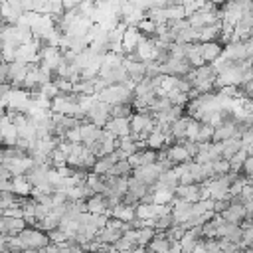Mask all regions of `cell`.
I'll return each mask as SVG.
<instances>
[{"instance_id":"cell-19","label":"cell","mask_w":253,"mask_h":253,"mask_svg":"<svg viewBox=\"0 0 253 253\" xmlns=\"http://www.w3.org/2000/svg\"><path fill=\"white\" fill-rule=\"evenodd\" d=\"M12 190H14L16 196L28 198V196H32V190H34V188L28 184V180H26L24 176H16V178H12Z\"/></svg>"},{"instance_id":"cell-12","label":"cell","mask_w":253,"mask_h":253,"mask_svg":"<svg viewBox=\"0 0 253 253\" xmlns=\"http://www.w3.org/2000/svg\"><path fill=\"white\" fill-rule=\"evenodd\" d=\"M26 227L28 225H26L24 217H6V215H2V231L0 233L10 235V237H18Z\"/></svg>"},{"instance_id":"cell-16","label":"cell","mask_w":253,"mask_h":253,"mask_svg":"<svg viewBox=\"0 0 253 253\" xmlns=\"http://www.w3.org/2000/svg\"><path fill=\"white\" fill-rule=\"evenodd\" d=\"M101 134H103V128H101V126H95V125H91V123L81 125V144L89 146V144H93L95 140H99Z\"/></svg>"},{"instance_id":"cell-26","label":"cell","mask_w":253,"mask_h":253,"mask_svg":"<svg viewBox=\"0 0 253 253\" xmlns=\"http://www.w3.org/2000/svg\"><path fill=\"white\" fill-rule=\"evenodd\" d=\"M247 158H245V162H243V168H241V172L251 180L253 178V148H247Z\"/></svg>"},{"instance_id":"cell-5","label":"cell","mask_w":253,"mask_h":253,"mask_svg":"<svg viewBox=\"0 0 253 253\" xmlns=\"http://www.w3.org/2000/svg\"><path fill=\"white\" fill-rule=\"evenodd\" d=\"M160 170H158V166L156 164H150V166H142V168H134L132 170V178H136V180H140L144 186H148V188H154L156 184H158V180H160Z\"/></svg>"},{"instance_id":"cell-11","label":"cell","mask_w":253,"mask_h":253,"mask_svg":"<svg viewBox=\"0 0 253 253\" xmlns=\"http://www.w3.org/2000/svg\"><path fill=\"white\" fill-rule=\"evenodd\" d=\"M111 210V204L107 200L105 194H93L89 200H87V213H93V215H101Z\"/></svg>"},{"instance_id":"cell-29","label":"cell","mask_w":253,"mask_h":253,"mask_svg":"<svg viewBox=\"0 0 253 253\" xmlns=\"http://www.w3.org/2000/svg\"><path fill=\"white\" fill-rule=\"evenodd\" d=\"M2 215H4V208L0 206V217H2Z\"/></svg>"},{"instance_id":"cell-15","label":"cell","mask_w":253,"mask_h":253,"mask_svg":"<svg viewBox=\"0 0 253 253\" xmlns=\"http://www.w3.org/2000/svg\"><path fill=\"white\" fill-rule=\"evenodd\" d=\"M125 233L121 231V229H115V227H103L99 233H97V237H95V241L97 243H101V245H115L121 237H123Z\"/></svg>"},{"instance_id":"cell-3","label":"cell","mask_w":253,"mask_h":253,"mask_svg":"<svg viewBox=\"0 0 253 253\" xmlns=\"http://www.w3.org/2000/svg\"><path fill=\"white\" fill-rule=\"evenodd\" d=\"M49 172H51V166H47V164H34L24 174V178L28 180V184L32 188H40V186H43V184L49 182Z\"/></svg>"},{"instance_id":"cell-2","label":"cell","mask_w":253,"mask_h":253,"mask_svg":"<svg viewBox=\"0 0 253 253\" xmlns=\"http://www.w3.org/2000/svg\"><path fill=\"white\" fill-rule=\"evenodd\" d=\"M111 121V105L95 99L93 105L85 111V123H91L95 126H101L105 128V125Z\"/></svg>"},{"instance_id":"cell-21","label":"cell","mask_w":253,"mask_h":253,"mask_svg":"<svg viewBox=\"0 0 253 253\" xmlns=\"http://www.w3.org/2000/svg\"><path fill=\"white\" fill-rule=\"evenodd\" d=\"M109 174L115 176V178H130V174H132V166H130L128 160H119V162L111 168Z\"/></svg>"},{"instance_id":"cell-6","label":"cell","mask_w":253,"mask_h":253,"mask_svg":"<svg viewBox=\"0 0 253 253\" xmlns=\"http://www.w3.org/2000/svg\"><path fill=\"white\" fill-rule=\"evenodd\" d=\"M198 51L204 59V63H213L223 55V47L219 42H204V43H196Z\"/></svg>"},{"instance_id":"cell-9","label":"cell","mask_w":253,"mask_h":253,"mask_svg":"<svg viewBox=\"0 0 253 253\" xmlns=\"http://www.w3.org/2000/svg\"><path fill=\"white\" fill-rule=\"evenodd\" d=\"M105 130L111 132L115 138H125L130 134V119H111L105 125Z\"/></svg>"},{"instance_id":"cell-18","label":"cell","mask_w":253,"mask_h":253,"mask_svg":"<svg viewBox=\"0 0 253 253\" xmlns=\"http://www.w3.org/2000/svg\"><path fill=\"white\" fill-rule=\"evenodd\" d=\"M200 243H202V239H200V237H196L194 233L186 231V233H184V237L178 241V247H180V251H182V253H196V251H198V247H200Z\"/></svg>"},{"instance_id":"cell-31","label":"cell","mask_w":253,"mask_h":253,"mask_svg":"<svg viewBox=\"0 0 253 253\" xmlns=\"http://www.w3.org/2000/svg\"><path fill=\"white\" fill-rule=\"evenodd\" d=\"M251 117H253V115H251Z\"/></svg>"},{"instance_id":"cell-24","label":"cell","mask_w":253,"mask_h":253,"mask_svg":"<svg viewBox=\"0 0 253 253\" xmlns=\"http://www.w3.org/2000/svg\"><path fill=\"white\" fill-rule=\"evenodd\" d=\"M154 235H156V229L154 227H142L140 231H138V241H136V247H146L152 239H154Z\"/></svg>"},{"instance_id":"cell-30","label":"cell","mask_w":253,"mask_h":253,"mask_svg":"<svg viewBox=\"0 0 253 253\" xmlns=\"http://www.w3.org/2000/svg\"><path fill=\"white\" fill-rule=\"evenodd\" d=\"M0 24H4V22H2V14H0Z\"/></svg>"},{"instance_id":"cell-13","label":"cell","mask_w":253,"mask_h":253,"mask_svg":"<svg viewBox=\"0 0 253 253\" xmlns=\"http://www.w3.org/2000/svg\"><path fill=\"white\" fill-rule=\"evenodd\" d=\"M109 217H115L119 221H125V223H130L134 217H136V206H126V204H119L115 208H111L107 211Z\"/></svg>"},{"instance_id":"cell-14","label":"cell","mask_w":253,"mask_h":253,"mask_svg":"<svg viewBox=\"0 0 253 253\" xmlns=\"http://www.w3.org/2000/svg\"><path fill=\"white\" fill-rule=\"evenodd\" d=\"M140 40H142V36H140V32H138L136 28H126L125 34H123V45H121L123 55L132 53V51L136 49V45H138Z\"/></svg>"},{"instance_id":"cell-23","label":"cell","mask_w":253,"mask_h":253,"mask_svg":"<svg viewBox=\"0 0 253 253\" xmlns=\"http://www.w3.org/2000/svg\"><path fill=\"white\" fill-rule=\"evenodd\" d=\"M194 215H206V213H213V200H200L192 206Z\"/></svg>"},{"instance_id":"cell-4","label":"cell","mask_w":253,"mask_h":253,"mask_svg":"<svg viewBox=\"0 0 253 253\" xmlns=\"http://www.w3.org/2000/svg\"><path fill=\"white\" fill-rule=\"evenodd\" d=\"M28 71H30V65L28 63H22V61L8 63V83L12 85V89H22L24 87V81L28 77Z\"/></svg>"},{"instance_id":"cell-22","label":"cell","mask_w":253,"mask_h":253,"mask_svg":"<svg viewBox=\"0 0 253 253\" xmlns=\"http://www.w3.org/2000/svg\"><path fill=\"white\" fill-rule=\"evenodd\" d=\"M134 109L130 105H115L111 107V119H130Z\"/></svg>"},{"instance_id":"cell-1","label":"cell","mask_w":253,"mask_h":253,"mask_svg":"<svg viewBox=\"0 0 253 253\" xmlns=\"http://www.w3.org/2000/svg\"><path fill=\"white\" fill-rule=\"evenodd\" d=\"M18 239H20L24 251H42V249H45V247L51 243L49 233L40 231V229H36V227H26V229L18 235Z\"/></svg>"},{"instance_id":"cell-8","label":"cell","mask_w":253,"mask_h":253,"mask_svg":"<svg viewBox=\"0 0 253 253\" xmlns=\"http://www.w3.org/2000/svg\"><path fill=\"white\" fill-rule=\"evenodd\" d=\"M174 198L182 200V202H188V204H196V202L202 200V186H198V184L178 186L176 192H174Z\"/></svg>"},{"instance_id":"cell-25","label":"cell","mask_w":253,"mask_h":253,"mask_svg":"<svg viewBox=\"0 0 253 253\" xmlns=\"http://www.w3.org/2000/svg\"><path fill=\"white\" fill-rule=\"evenodd\" d=\"M211 168H213V174H215V176H227V174L231 172V164H229V160H225V158H219V160L211 162Z\"/></svg>"},{"instance_id":"cell-28","label":"cell","mask_w":253,"mask_h":253,"mask_svg":"<svg viewBox=\"0 0 253 253\" xmlns=\"http://www.w3.org/2000/svg\"><path fill=\"white\" fill-rule=\"evenodd\" d=\"M243 253H253V247H249V249H245Z\"/></svg>"},{"instance_id":"cell-7","label":"cell","mask_w":253,"mask_h":253,"mask_svg":"<svg viewBox=\"0 0 253 253\" xmlns=\"http://www.w3.org/2000/svg\"><path fill=\"white\" fill-rule=\"evenodd\" d=\"M166 160L176 168V166H182V164H188V162H194L188 154V150L182 146V144H170L166 146Z\"/></svg>"},{"instance_id":"cell-20","label":"cell","mask_w":253,"mask_h":253,"mask_svg":"<svg viewBox=\"0 0 253 253\" xmlns=\"http://www.w3.org/2000/svg\"><path fill=\"white\" fill-rule=\"evenodd\" d=\"M229 138H237L233 125H223V126H217L213 130V142H225Z\"/></svg>"},{"instance_id":"cell-27","label":"cell","mask_w":253,"mask_h":253,"mask_svg":"<svg viewBox=\"0 0 253 253\" xmlns=\"http://www.w3.org/2000/svg\"><path fill=\"white\" fill-rule=\"evenodd\" d=\"M4 215H6V217H24V210H22L20 206H14V208L4 210Z\"/></svg>"},{"instance_id":"cell-17","label":"cell","mask_w":253,"mask_h":253,"mask_svg":"<svg viewBox=\"0 0 253 253\" xmlns=\"http://www.w3.org/2000/svg\"><path fill=\"white\" fill-rule=\"evenodd\" d=\"M243 140L241 138H229L225 142H221V158L225 160H231L239 150H243Z\"/></svg>"},{"instance_id":"cell-10","label":"cell","mask_w":253,"mask_h":253,"mask_svg":"<svg viewBox=\"0 0 253 253\" xmlns=\"http://www.w3.org/2000/svg\"><path fill=\"white\" fill-rule=\"evenodd\" d=\"M156 160H158V152H156V150H150V148H146V150H138L136 154H132V156L128 158L132 170H134V168H142V166L156 164Z\"/></svg>"}]
</instances>
